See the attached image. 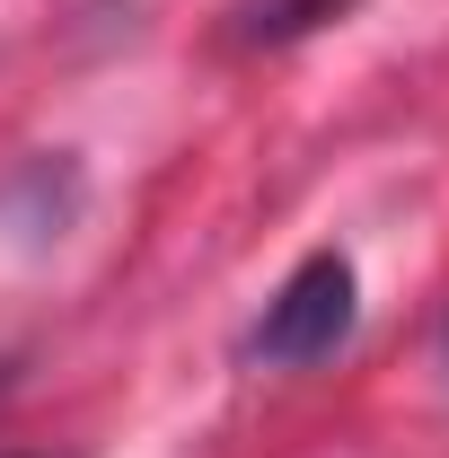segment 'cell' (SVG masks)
Segmentation results:
<instances>
[{
	"label": "cell",
	"instance_id": "1",
	"mask_svg": "<svg viewBox=\"0 0 449 458\" xmlns=\"http://www.w3.org/2000/svg\"><path fill=\"white\" fill-rule=\"evenodd\" d=\"M352 309H361L352 256H343V247H318V256H300L291 283L265 300V318H256V335H247V361H265V370L335 361L343 335H352Z\"/></svg>",
	"mask_w": 449,
	"mask_h": 458
},
{
	"label": "cell",
	"instance_id": "2",
	"mask_svg": "<svg viewBox=\"0 0 449 458\" xmlns=\"http://www.w3.org/2000/svg\"><path fill=\"white\" fill-rule=\"evenodd\" d=\"M343 9H352V0H256L238 36H247V45H300L309 27H326V18H343Z\"/></svg>",
	"mask_w": 449,
	"mask_h": 458
}]
</instances>
